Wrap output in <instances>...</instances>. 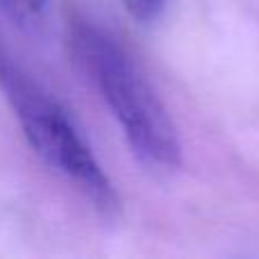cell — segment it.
Returning <instances> with one entry per match:
<instances>
[{"label":"cell","mask_w":259,"mask_h":259,"mask_svg":"<svg viewBox=\"0 0 259 259\" xmlns=\"http://www.w3.org/2000/svg\"><path fill=\"white\" fill-rule=\"evenodd\" d=\"M73 50L100 89L134 155L155 168H178L182 164L178 130L125 50L94 25H75Z\"/></svg>","instance_id":"6da1fadb"},{"label":"cell","mask_w":259,"mask_h":259,"mask_svg":"<svg viewBox=\"0 0 259 259\" xmlns=\"http://www.w3.org/2000/svg\"><path fill=\"white\" fill-rule=\"evenodd\" d=\"M0 91L14 109L30 148L57 173L73 180L98 209L114 211L118 198L68 112L14 59L0 34Z\"/></svg>","instance_id":"7a4b0ae2"},{"label":"cell","mask_w":259,"mask_h":259,"mask_svg":"<svg viewBox=\"0 0 259 259\" xmlns=\"http://www.w3.org/2000/svg\"><path fill=\"white\" fill-rule=\"evenodd\" d=\"M48 0H0V9L21 27H36L44 21Z\"/></svg>","instance_id":"3957f363"},{"label":"cell","mask_w":259,"mask_h":259,"mask_svg":"<svg viewBox=\"0 0 259 259\" xmlns=\"http://www.w3.org/2000/svg\"><path fill=\"white\" fill-rule=\"evenodd\" d=\"M127 14L141 23H152L164 14L168 0H123Z\"/></svg>","instance_id":"277c9868"}]
</instances>
